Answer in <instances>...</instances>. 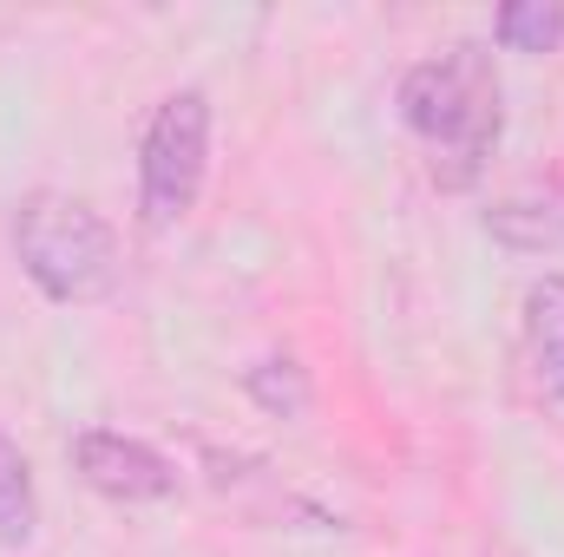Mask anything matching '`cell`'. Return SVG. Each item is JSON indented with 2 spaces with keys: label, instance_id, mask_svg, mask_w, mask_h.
Returning a JSON list of instances; mask_svg holds the SVG:
<instances>
[{
  "label": "cell",
  "instance_id": "cell-1",
  "mask_svg": "<svg viewBox=\"0 0 564 557\" xmlns=\"http://www.w3.org/2000/svg\"><path fill=\"white\" fill-rule=\"evenodd\" d=\"M499 73H492V53L459 40L446 53L421 59L408 79H401V119L408 132L426 144V164H433V184L446 190H466L479 184L492 144L506 132V106H499Z\"/></svg>",
  "mask_w": 564,
  "mask_h": 557
},
{
  "label": "cell",
  "instance_id": "cell-2",
  "mask_svg": "<svg viewBox=\"0 0 564 557\" xmlns=\"http://www.w3.org/2000/svg\"><path fill=\"white\" fill-rule=\"evenodd\" d=\"M13 256L33 276V288L59 308H93L119 288V237L112 223L66 197V190H26L13 204Z\"/></svg>",
  "mask_w": 564,
  "mask_h": 557
},
{
  "label": "cell",
  "instance_id": "cell-3",
  "mask_svg": "<svg viewBox=\"0 0 564 557\" xmlns=\"http://www.w3.org/2000/svg\"><path fill=\"white\" fill-rule=\"evenodd\" d=\"M210 171V99L197 86L171 92L151 125H144V151H139V223L158 237L171 223L191 217L197 190Z\"/></svg>",
  "mask_w": 564,
  "mask_h": 557
},
{
  "label": "cell",
  "instance_id": "cell-4",
  "mask_svg": "<svg viewBox=\"0 0 564 557\" xmlns=\"http://www.w3.org/2000/svg\"><path fill=\"white\" fill-rule=\"evenodd\" d=\"M73 466L79 479L99 492V499H119V505H151V499H171L177 492V466L132 433H112V426H93L73 439Z\"/></svg>",
  "mask_w": 564,
  "mask_h": 557
},
{
  "label": "cell",
  "instance_id": "cell-5",
  "mask_svg": "<svg viewBox=\"0 0 564 557\" xmlns=\"http://www.w3.org/2000/svg\"><path fill=\"white\" fill-rule=\"evenodd\" d=\"M486 230H492L512 256H552V250H564V177L532 184V190L492 204V210H486Z\"/></svg>",
  "mask_w": 564,
  "mask_h": 557
},
{
  "label": "cell",
  "instance_id": "cell-6",
  "mask_svg": "<svg viewBox=\"0 0 564 557\" xmlns=\"http://www.w3.org/2000/svg\"><path fill=\"white\" fill-rule=\"evenodd\" d=\"M525 341L545 394L564 401V276H539L525 288Z\"/></svg>",
  "mask_w": 564,
  "mask_h": 557
},
{
  "label": "cell",
  "instance_id": "cell-7",
  "mask_svg": "<svg viewBox=\"0 0 564 557\" xmlns=\"http://www.w3.org/2000/svg\"><path fill=\"white\" fill-rule=\"evenodd\" d=\"M33 532H40L33 466H26V452L0 433V545H33Z\"/></svg>",
  "mask_w": 564,
  "mask_h": 557
},
{
  "label": "cell",
  "instance_id": "cell-8",
  "mask_svg": "<svg viewBox=\"0 0 564 557\" xmlns=\"http://www.w3.org/2000/svg\"><path fill=\"white\" fill-rule=\"evenodd\" d=\"M492 33L512 53H552L564 40V7H552V0H512V7H499Z\"/></svg>",
  "mask_w": 564,
  "mask_h": 557
},
{
  "label": "cell",
  "instance_id": "cell-9",
  "mask_svg": "<svg viewBox=\"0 0 564 557\" xmlns=\"http://www.w3.org/2000/svg\"><path fill=\"white\" fill-rule=\"evenodd\" d=\"M250 394H257L270 414H282V419H295L302 407H308V381H302L295 361H263V368L250 374Z\"/></svg>",
  "mask_w": 564,
  "mask_h": 557
}]
</instances>
